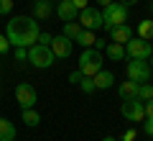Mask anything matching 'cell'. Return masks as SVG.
Segmentation results:
<instances>
[{
	"label": "cell",
	"mask_w": 153,
	"mask_h": 141,
	"mask_svg": "<svg viewBox=\"0 0 153 141\" xmlns=\"http://www.w3.org/2000/svg\"><path fill=\"white\" fill-rule=\"evenodd\" d=\"M82 77H84V75H82V72H79V69H76V72H71V75L66 77V80H69L71 85H79V82H82Z\"/></svg>",
	"instance_id": "obj_29"
},
{
	"label": "cell",
	"mask_w": 153,
	"mask_h": 141,
	"mask_svg": "<svg viewBox=\"0 0 153 141\" xmlns=\"http://www.w3.org/2000/svg\"><path fill=\"white\" fill-rule=\"evenodd\" d=\"M138 36L146 38V41H151V38H153V18H146V21L138 23Z\"/></svg>",
	"instance_id": "obj_21"
},
{
	"label": "cell",
	"mask_w": 153,
	"mask_h": 141,
	"mask_svg": "<svg viewBox=\"0 0 153 141\" xmlns=\"http://www.w3.org/2000/svg\"><path fill=\"white\" fill-rule=\"evenodd\" d=\"M102 62H105V54L97 49H84L82 54H79V62H76V69L82 72L84 77H94L100 69H102Z\"/></svg>",
	"instance_id": "obj_3"
},
{
	"label": "cell",
	"mask_w": 153,
	"mask_h": 141,
	"mask_svg": "<svg viewBox=\"0 0 153 141\" xmlns=\"http://www.w3.org/2000/svg\"><path fill=\"white\" fill-rule=\"evenodd\" d=\"M135 98L143 100V103H146V100H151V98H153V85H151V82H140V85H138Z\"/></svg>",
	"instance_id": "obj_22"
},
{
	"label": "cell",
	"mask_w": 153,
	"mask_h": 141,
	"mask_svg": "<svg viewBox=\"0 0 153 141\" xmlns=\"http://www.w3.org/2000/svg\"><path fill=\"white\" fill-rule=\"evenodd\" d=\"M143 131H146L148 136H153V118H151V115H146V118H143Z\"/></svg>",
	"instance_id": "obj_26"
},
{
	"label": "cell",
	"mask_w": 153,
	"mask_h": 141,
	"mask_svg": "<svg viewBox=\"0 0 153 141\" xmlns=\"http://www.w3.org/2000/svg\"><path fill=\"white\" fill-rule=\"evenodd\" d=\"M148 64H151V69H153V54H151V57H148Z\"/></svg>",
	"instance_id": "obj_36"
},
{
	"label": "cell",
	"mask_w": 153,
	"mask_h": 141,
	"mask_svg": "<svg viewBox=\"0 0 153 141\" xmlns=\"http://www.w3.org/2000/svg\"><path fill=\"white\" fill-rule=\"evenodd\" d=\"M38 33H41L38 21L36 18H28V16H16V18H10L8 26H5V36H8V41H10V46H23V49H28V46H33V44L38 41Z\"/></svg>",
	"instance_id": "obj_1"
},
{
	"label": "cell",
	"mask_w": 153,
	"mask_h": 141,
	"mask_svg": "<svg viewBox=\"0 0 153 141\" xmlns=\"http://www.w3.org/2000/svg\"><path fill=\"white\" fill-rule=\"evenodd\" d=\"M13 11V0H0V16H8Z\"/></svg>",
	"instance_id": "obj_25"
},
{
	"label": "cell",
	"mask_w": 153,
	"mask_h": 141,
	"mask_svg": "<svg viewBox=\"0 0 153 141\" xmlns=\"http://www.w3.org/2000/svg\"><path fill=\"white\" fill-rule=\"evenodd\" d=\"M123 141H135V131H133V128H128L125 133H123Z\"/></svg>",
	"instance_id": "obj_31"
},
{
	"label": "cell",
	"mask_w": 153,
	"mask_h": 141,
	"mask_svg": "<svg viewBox=\"0 0 153 141\" xmlns=\"http://www.w3.org/2000/svg\"><path fill=\"white\" fill-rule=\"evenodd\" d=\"M135 92H138V82H133V80H125V82H120V85H117V95H120L123 100L135 98Z\"/></svg>",
	"instance_id": "obj_17"
},
{
	"label": "cell",
	"mask_w": 153,
	"mask_h": 141,
	"mask_svg": "<svg viewBox=\"0 0 153 141\" xmlns=\"http://www.w3.org/2000/svg\"><path fill=\"white\" fill-rule=\"evenodd\" d=\"M123 23H128V8L123 5V3L112 0L110 5L102 8V28L105 31H110V28H115V26H123Z\"/></svg>",
	"instance_id": "obj_2"
},
{
	"label": "cell",
	"mask_w": 153,
	"mask_h": 141,
	"mask_svg": "<svg viewBox=\"0 0 153 141\" xmlns=\"http://www.w3.org/2000/svg\"><path fill=\"white\" fill-rule=\"evenodd\" d=\"M151 13H153V5H151Z\"/></svg>",
	"instance_id": "obj_37"
},
{
	"label": "cell",
	"mask_w": 153,
	"mask_h": 141,
	"mask_svg": "<svg viewBox=\"0 0 153 141\" xmlns=\"http://www.w3.org/2000/svg\"><path fill=\"white\" fill-rule=\"evenodd\" d=\"M21 121L28 126V128H36V126L41 123V115H38L33 108H23V110H21Z\"/></svg>",
	"instance_id": "obj_18"
},
{
	"label": "cell",
	"mask_w": 153,
	"mask_h": 141,
	"mask_svg": "<svg viewBox=\"0 0 153 141\" xmlns=\"http://www.w3.org/2000/svg\"><path fill=\"white\" fill-rule=\"evenodd\" d=\"M16 100H18V105H21V110L23 108H33L36 100H38L36 87L28 85V82H18V85H16Z\"/></svg>",
	"instance_id": "obj_9"
},
{
	"label": "cell",
	"mask_w": 153,
	"mask_h": 141,
	"mask_svg": "<svg viewBox=\"0 0 153 141\" xmlns=\"http://www.w3.org/2000/svg\"><path fill=\"white\" fill-rule=\"evenodd\" d=\"M79 26L84 28V31H100L102 28V11H97V8H82L79 11Z\"/></svg>",
	"instance_id": "obj_7"
},
{
	"label": "cell",
	"mask_w": 153,
	"mask_h": 141,
	"mask_svg": "<svg viewBox=\"0 0 153 141\" xmlns=\"http://www.w3.org/2000/svg\"><path fill=\"white\" fill-rule=\"evenodd\" d=\"M51 13H54L51 0H33V18L36 21H49Z\"/></svg>",
	"instance_id": "obj_13"
},
{
	"label": "cell",
	"mask_w": 153,
	"mask_h": 141,
	"mask_svg": "<svg viewBox=\"0 0 153 141\" xmlns=\"http://www.w3.org/2000/svg\"><path fill=\"white\" fill-rule=\"evenodd\" d=\"M102 141H117V139H112V136H105V139Z\"/></svg>",
	"instance_id": "obj_35"
},
{
	"label": "cell",
	"mask_w": 153,
	"mask_h": 141,
	"mask_svg": "<svg viewBox=\"0 0 153 141\" xmlns=\"http://www.w3.org/2000/svg\"><path fill=\"white\" fill-rule=\"evenodd\" d=\"M117 3H123V5H125V8H130V5H135L138 0H117Z\"/></svg>",
	"instance_id": "obj_33"
},
{
	"label": "cell",
	"mask_w": 153,
	"mask_h": 141,
	"mask_svg": "<svg viewBox=\"0 0 153 141\" xmlns=\"http://www.w3.org/2000/svg\"><path fill=\"white\" fill-rule=\"evenodd\" d=\"M92 80H94V87H97V90H110V87L115 85V75L107 72V69H100Z\"/></svg>",
	"instance_id": "obj_14"
},
{
	"label": "cell",
	"mask_w": 153,
	"mask_h": 141,
	"mask_svg": "<svg viewBox=\"0 0 153 141\" xmlns=\"http://www.w3.org/2000/svg\"><path fill=\"white\" fill-rule=\"evenodd\" d=\"M16 123L8 118H0V141H16Z\"/></svg>",
	"instance_id": "obj_15"
},
{
	"label": "cell",
	"mask_w": 153,
	"mask_h": 141,
	"mask_svg": "<svg viewBox=\"0 0 153 141\" xmlns=\"http://www.w3.org/2000/svg\"><path fill=\"white\" fill-rule=\"evenodd\" d=\"M94 41H97L94 31H84V28H82V33L76 36V41H74V44H79L82 49H94Z\"/></svg>",
	"instance_id": "obj_19"
},
{
	"label": "cell",
	"mask_w": 153,
	"mask_h": 141,
	"mask_svg": "<svg viewBox=\"0 0 153 141\" xmlns=\"http://www.w3.org/2000/svg\"><path fill=\"white\" fill-rule=\"evenodd\" d=\"M56 16L61 18V21H76L79 18V8L71 3V0H59V5H56Z\"/></svg>",
	"instance_id": "obj_11"
},
{
	"label": "cell",
	"mask_w": 153,
	"mask_h": 141,
	"mask_svg": "<svg viewBox=\"0 0 153 141\" xmlns=\"http://www.w3.org/2000/svg\"><path fill=\"white\" fill-rule=\"evenodd\" d=\"M102 54H107L110 59L112 62H120V59H125V46H123V44H107V46H105L102 49Z\"/></svg>",
	"instance_id": "obj_16"
},
{
	"label": "cell",
	"mask_w": 153,
	"mask_h": 141,
	"mask_svg": "<svg viewBox=\"0 0 153 141\" xmlns=\"http://www.w3.org/2000/svg\"><path fill=\"white\" fill-rule=\"evenodd\" d=\"M153 54V46H151V41H146V38H140V36H133L130 41L125 44V57H130V59H143V62H148V57Z\"/></svg>",
	"instance_id": "obj_5"
},
{
	"label": "cell",
	"mask_w": 153,
	"mask_h": 141,
	"mask_svg": "<svg viewBox=\"0 0 153 141\" xmlns=\"http://www.w3.org/2000/svg\"><path fill=\"white\" fill-rule=\"evenodd\" d=\"M143 108H146V115H151V118H153V98L146 100V103H143Z\"/></svg>",
	"instance_id": "obj_30"
},
{
	"label": "cell",
	"mask_w": 153,
	"mask_h": 141,
	"mask_svg": "<svg viewBox=\"0 0 153 141\" xmlns=\"http://www.w3.org/2000/svg\"><path fill=\"white\" fill-rule=\"evenodd\" d=\"M120 113H123V118H128L130 123H143V118H146L143 100H138V98H128V100H123Z\"/></svg>",
	"instance_id": "obj_6"
},
{
	"label": "cell",
	"mask_w": 153,
	"mask_h": 141,
	"mask_svg": "<svg viewBox=\"0 0 153 141\" xmlns=\"http://www.w3.org/2000/svg\"><path fill=\"white\" fill-rule=\"evenodd\" d=\"M71 3H74V5L79 8V11H82V8H87V0H71Z\"/></svg>",
	"instance_id": "obj_32"
},
{
	"label": "cell",
	"mask_w": 153,
	"mask_h": 141,
	"mask_svg": "<svg viewBox=\"0 0 153 141\" xmlns=\"http://www.w3.org/2000/svg\"><path fill=\"white\" fill-rule=\"evenodd\" d=\"M51 38H54V36H51V33L41 31V33H38V41H36V44H44V46H49V44H51Z\"/></svg>",
	"instance_id": "obj_28"
},
{
	"label": "cell",
	"mask_w": 153,
	"mask_h": 141,
	"mask_svg": "<svg viewBox=\"0 0 153 141\" xmlns=\"http://www.w3.org/2000/svg\"><path fill=\"white\" fill-rule=\"evenodd\" d=\"M79 90H82L84 95H92V92H97L94 80H92V77H82V82H79Z\"/></svg>",
	"instance_id": "obj_23"
},
{
	"label": "cell",
	"mask_w": 153,
	"mask_h": 141,
	"mask_svg": "<svg viewBox=\"0 0 153 141\" xmlns=\"http://www.w3.org/2000/svg\"><path fill=\"white\" fill-rule=\"evenodd\" d=\"M16 59H18V62H28V49H23V46H16Z\"/></svg>",
	"instance_id": "obj_27"
},
{
	"label": "cell",
	"mask_w": 153,
	"mask_h": 141,
	"mask_svg": "<svg viewBox=\"0 0 153 141\" xmlns=\"http://www.w3.org/2000/svg\"><path fill=\"white\" fill-rule=\"evenodd\" d=\"M107 33H110V38H112L115 44H123V46H125V44L133 38V28L128 26V23H123V26H115V28H110Z\"/></svg>",
	"instance_id": "obj_12"
},
{
	"label": "cell",
	"mask_w": 153,
	"mask_h": 141,
	"mask_svg": "<svg viewBox=\"0 0 153 141\" xmlns=\"http://www.w3.org/2000/svg\"><path fill=\"white\" fill-rule=\"evenodd\" d=\"M97 3H100V5L105 8V5H110V3H112V0H97Z\"/></svg>",
	"instance_id": "obj_34"
},
{
	"label": "cell",
	"mask_w": 153,
	"mask_h": 141,
	"mask_svg": "<svg viewBox=\"0 0 153 141\" xmlns=\"http://www.w3.org/2000/svg\"><path fill=\"white\" fill-rule=\"evenodd\" d=\"M28 62H31L36 69H49L56 62V57H54V51H51V46L33 44V46H28Z\"/></svg>",
	"instance_id": "obj_4"
},
{
	"label": "cell",
	"mask_w": 153,
	"mask_h": 141,
	"mask_svg": "<svg viewBox=\"0 0 153 141\" xmlns=\"http://www.w3.org/2000/svg\"><path fill=\"white\" fill-rule=\"evenodd\" d=\"M151 64L148 62H143V59H130L128 62V80H133V82H151Z\"/></svg>",
	"instance_id": "obj_8"
},
{
	"label": "cell",
	"mask_w": 153,
	"mask_h": 141,
	"mask_svg": "<svg viewBox=\"0 0 153 141\" xmlns=\"http://www.w3.org/2000/svg\"><path fill=\"white\" fill-rule=\"evenodd\" d=\"M51 51H54V57L56 59H66V57L71 54V49H74V41H69V38L61 33V36H54L51 38Z\"/></svg>",
	"instance_id": "obj_10"
},
{
	"label": "cell",
	"mask_w": 153,
	"mask_h": 141,
	"mask_svg": "<svg viewBox=\"0 0 153 141\" xmlns=\"http://www.w3.org/2000/svg\"><path fill=\"white\" fill-rule=\"evenodd\" d=\"M8 51H10V41L5 33H0V54H8Z\"/></svg>",
	"instance_id": "obj_24"
},
{
	"label": "cell",
	"mask_w": 153,
	"mask_h": 141,
	"mask_svg": "<svg viewBox=\"0 0 153 141\" xmlns=\"http://www.w3.org/2000/svg\"><path fill=\"white\" fill-rule=\"evenodd\" d=\"M82 33V26H79V21H66L64 23V36L69 38V41H76V36Z\"/></svg>",
	"instance_id": "obj_20"
}]
</instances>
